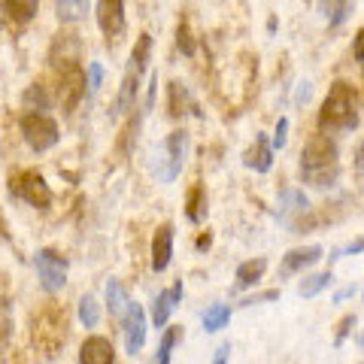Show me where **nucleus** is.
Here are the masks:
<instances>
[{
	"instance_id": "nucleus-16",
	"label": "nucleus",
	"mask_w": 364,
	"mask_h": 364,
	"mask_svg": "<svg viewBox=\"0 0 364 364\" xmlns=\"http://www.w3.org/2000/svg\"><path fill=\"white\" fill-rule=\"evenodd\" d=\"M167 97H170V116L182 119V116H200L198 100L191 97V91L182 82H170L167 85Z\"/></svg>"
},
{
	"instance_id": "nucleus-8",
	"label": "nucleus",
	"mask_w": 364,
	"mask_h": 364,
	"mask_svg": "<svg viewBox=\"0 0 364 364\" xmlns=\"http://www.w3.org/2000/svg\"><path fill=\"white\" fill-rule=\"evenodd\" d=\"M85 70L79 67L76 61H67L61 67V79H58V97H61V107L64 112H73L76 104L85 97Z\"/></svg>"
},
{
	"instance_id": "nucleus-21",
	"label": "nucleus",
	"mask_w": 364,
	"mask_h": 364,
	"mask_svg": "<svg viewBox=\"0 0 364 364\" xmlns=\"http://www.w3.org/2000/svg\"><path fill=\"white\" fill-rule=\"evenodd\" d=\"M55 13H58V21H64V25H73V21L85 18L88 0H55Z\"/></svg>"
},
{
	"instance_id": "nucleus-20",
	"label": "nucleus",
	"mask_w": 364,
	"mask_h": 364,
	"mask_svg": "<svg viewBox=\"0 0 364 364\" xmlns=\"http://www.w3.org/2000/svg\"><path fill=\"white\" fill-rule=\"evenodd\" d=\"M107 304H109V316L122 322V316L128 313V306H131L134 301L128 298V291H124V286H122L119 279H109V282H107Z\"/></svg>"
},
{
	"instance_id": "nucleus-36",
	"label": "nucleus",
	"mask_w": 364,
	"mask_h": 364,
	"mask_svg": "<svg viewBox=\"0 0 364 364\" xmlns=\"http://www.w3.org/2000/svg\"><path fill=\"white\" fill-rule=\"evenodd\" d=\"M352 55H355L358 64H364V28L355 33V40H352Z\"/></svg>"
},
{
	"instance_id": "nucleus-27",
	"label": "nucleus",
	"mask_w": 364,
	"mask_h": 364,
	"mask_svg": "<svg viewBox=\"0 0 364 364\" xmlns=\"http://www.w3.org/2000/svg\"><path fill=\"white\" fill-rule=\"evenodd\" d=\"M182 340V328L179 325H170L164 328L161 334V346H158V355H155V364H170V352H173V346Z\"/></svg>"
},
{
	"instance_id": "nucleus-32",
	"label": "nucleus",
	"mask_w": 364,
	"mask_h": 364,
	"mask_svg": "<svg viewBox=\"0 0 364 364\" xmlns=\"http://www.w3.org/2000/svg\"><path fill=\"white\" fill-rule=\"evenodd\" d=\"M9 334H13V318H9L6 304H0V352L6 349V343H9Z\"/></svg>"
},
{
	"instance_id": "nucleus-18",
	"label": "nucleus",
	"mask_w": 364,
	"mask_h": 364,
	"mask_svg": "<svg viewBox=\"0 0 364 364\" xmlns=\"http://www.w3.org/2000/svg\"><path fill=\"white\" fill-rule=\"evenodd\" d=\"M306 210H310V200H306V195L301 188H286L279 195V219L282 222L291 225L294 215H304Z\"/></svg>"
},
{
	"instance_id": "nucleus-25",
	"label": "nucleus",
	"mask_w": 364,
	"mask_h": 364,
	"mask_svg": "<svg viewBox=\"0 0 364 364\" xmlns=\"http://www.w3.org/2000/svg\"><path fill=\"white\" fill-rule=\"evenodd\" d=\"M318 13L328 18V25L337 28L349 16V0H318Z\"/></svg>"
},
{
	"instance_id": "nucleus-10",
	"label": "nucleus",
	"mask_w": 364,
	"mask_h": 364,
	"mask_svg": "<svg viewBox=\"0 0 364 364\" xmlns=\"http://www.w3.org/2000/svg\"><path fill=\"white\" fill-rule=\"evenodd\" d=\"M97 28L104 31L107 40H116L124 31V0H97Z\"/></svg>"
},
{
	"instance_id": "nucleus-2",
	"label": "nucleus",
	"mask_w": 364,
	"mask_h": 364,
	"mask_svg": "<svg viewBox=\"0 0 364 364\" xmlns=\"http://www.w3.org/2000/svg\"><path fill=\"white\" fill-rule=\"evenodd\" d=\"M358 124V95L349 82H334L318 109V128L325 134H343Z\"/></svg>"
},
{
	"instance_id": "nucleus-34",
	"label": "nucleus",
	"mask_w": 364,
	"mask_h": 364,
	"mask_svg": "<svg viewBox=\"0 0 364 364\" xmlns=\"http://www.w3.org/2000/svg\"><path fill=\"white\" fill-rule=\"evenodd\" d=\"M100 82H104V67H100L97 61L88 64V91H91V95L100 88Z\"/></svg>"
},
{
	"instance_id": "nucleus-38",
	"label": "nucleus",
	"mask_w": 364,
	"mask_h": 364,
	"mask_svg": "<svg viewBox=\"0 0 364 364\" xmlns=\"http://www.w3.org/2000/svg\"><path fill=\"white\" fill-rule=\"evenodd\" d=\"M355 325V316H346L343 322H340V331H337V343H343V337L349 334V328Z\"/></svg>"
},
{
	"instance_id": "nucleus-43",
	"label": "nucleus",
	"mask_w": 364,
	"mask_h": 364,
	"mask_svg": "<svg viewBox=\"0 0 364 364\" xmlns=\"http://www.w3.org/2000/svg\"><path fill=\"white\" fill-rule=\"evenodd\" d=\"M361 346H364V337H361Z\"/></svg>"
},
{
	"instance_id": "nucleus-31",
	"label": "nucleus",
	"mask_w": 364,
	"mask_h": 364,
	"mask_svg": "<svg viewBox=\"0 0 364 364\" xmlns=\"http://www.w3.org/2000/svg\"><path fill=\"white\" fill-rule=\"evenodd\" d=\"M176 46H179V52L182 55H195V40H191V31H188V21L182 18L179 21V28H176Z\"/></svg>"
},
{
	"instance_id": "nucleus-9",
	"label": "nucleus",
	"mask_w": 364,
	"mask_h": 364,
	"mask_svg": "<svg viewBox=\"0 0 364 364\" xmlns=\"http://www.w3.org/2000/svg\"><path fill=\"white\" fill-rule=\"evenodd\" d=\"M122 334H124V349L136 355L146 343V313L140 304H131L128 313L122 316Z\"/></svg>"
},
{
	"instance_id": "nucleus-6",
	"label": "nucleus",
	"mask_w": 364,
	"mask_h": 364,
	"mask_svg": "<svg viewBox=\"0 0 364 364\" xmlns=\"http://www.w3.org/2000/svg\"><path fill=\"white\" fill-rule=\"evenodd\" d=\"M9 191H13L16 198H21L25 203H31V207H37V210H46L52 203L49 182H46L43 173H37V170H21L16 179H9Z\"/></svg>"
},
{
	"instance_id": "nucleus-42",
	"label": "nucleus",
	"mask_w": 364,
	"mask_h": 364,
	"mask_svg": "<svg viewBox=\"0 0 364 364\" xmlns=\"http://www.w3.org/2000/svg\"><path fill=\"white\" fill-rule=\"evenodd\" d=\"M0 234H4V215H0Z\"/></svg>"
},
{
	"instance_id": "nucleus-11",
	"label": "nucleus",
	"mask_w": 364,
	"mask_h": 364,
	"mask_svg": "<svg viewBox=\"0 0 364 364\" xmlns=\"http://www.w3.org/2000/svg\"><path fill=\"white\" fill-rule=\"evenodd\" d=\"M173 258V225H161L152 237V270L164 273Z\"/></svg>"
},
{
	"instance_id": "nucleus-7",
	"label": "nucleus",
	"mask_w": 364,
	"mask_h": 364,
	"mask_svg": "<svg viewBox=\"0 0 364 364\" xmlns=\"http://www.w3.org/2000/svg\"><path fill=\"white\" fill-rule=\"evenodd\" d=\"M33 267H37V277H40V286L55 294L67 286V258L55 249H40L33 255Z\"/></svg>"
},
{
	"instance_id": "nucleus-28",
	"label": "nucleus",
	"mask_w": 364,
	"mask_h": 364,
	"mask_svg": "<svg viewBox=\"0 0 364 364\" xmlns=\"http://www.w3.org/2000/svg\"><path fill=\"white\" fill-rule=\"evenodd\" d=\"M79 322L85 328H95L100 322V304L95 294H82V298H79Z\"/></svg>"
},
{
	"instance_id": "nucleus-40",
	"label": "nucleus",
	"mask_w": 364,
	"mask_h": 364,
	"mask_svg": "<svg viewBox=\"0 0 364 364\" xmlns=\"http://www.w3.org/2000/svg\"><path fill=\"white\" fill-rule=\"evenodd\" d=\"M355 170H358V176H364V140H361L358 155H355Z\"/></svg>"
},
{
	"instance_id": "nucleus-22",
	"label": "nucleus",
	"mask_w": 364,
	"mask_h": 364,
	"mask_svg": "<svg viewBox=\"0 0 364 364\" xmlns=\"http://www.w3.org/2000/svg\"><path fill=\"white\" fill-rule=\"evenodd\" d=\"M186 215H188V222H195V225H200L203 219H207V191H203V186H195L188 191Z\"/></svg>"
},
{
	"instance_id": "nucleus-14",
	"label": "nucleus",
	"mask_w": 364,
	"mask_h": 364,
	"mask_svg": "<svg viewBox=\"0 0 364 364\" xmlns=\"http://www.w3.org/2000/svg\"><path fill=\"white\" fill-rule=\"evenodd\" d=\"M116 361V349L107 337H88L82 349H79V364H112Z\"/></svg>"
},
{
	"instance_id": "nucleus-1",
	"label": "nucleus",
	"mask_w": 364,
	"mask_h": 364,
	"mask_svg": "<svg viewBox=\"0 0 364 364\" xmlns=\"http://www.w3.org/2000/svg\"><path fill=\"white\" fill-rule=\"evenodd\" d=\"M340 176V152L328 134H313L301 152V179L310 188H331Z\"/></svg>"
},
{
	"instance_id": "nucleus-35",
	"label": "nucleus",
	"mask_w": 364,
	"mask_h": 364,
	"mask_svg": "<svg viewBox=\"0 0 364 364\" xmlns=\"http://www.w3.org/2000/svg\"><path fill=\"white\" fill-rule=\"evenodd\" d=\"M361 252H364V237L352 240V243L343 246V249H337V255H331V258H346V255H361Z\"/></svg>"
},
{
	"instance_id": "nucleus-23",
	"label": "nucleus",
	"mask_w": 364,
	"mask_h": 364,
	"mask_svg": "<svg viewBox=\"0 0 364 364\" xmlns=\"http://www.w3.org/2000/svg\"><path fill=\"white\" fill-rule=\"evenodd\" d=\"M4 6H6V13L13 21H18V25H28V21L37 16V9H40V0H4Z\"/></svg>"
},
{
	"instance_id": "nucleus-17",
	"label": "nucleus",
	"mask_w": 364,
	"mask_h": 364,
	"mask_svg": "<svg viewBox=\"0 0 364 364\" xmlns=\"http://www.w3.org/2000/svg\"><path fill=\"white\" fill-rule=\"evenodd\" d=\"M322 258V246H304V249H291V252L282 258V267L279 273L282 277H294V273L306 270L310 264H316V261Z\"/></svg>"
},
{
	"instance_id": "nucleus-29",
	"label": "nucleus",
	"mask_w": 364,
	"mask_h": 364,
	"mask_svg": "<svg viewBox=\"0 0 364 364\" xmlns=\"http://www.w3.org/2000/svg\"><path fill=\"white\" fill-rule=\"evenodd\" d=\"M149 55H152V37H149V33H140V40H136L134 52H131V61L140 67L143 73L149 70Z\"/></svg>"
},
{
	"instance_id": "nucleus-3",
	"label": "nucleus",
	"mask_w": 364,
	"mask_h": 364,
	"mask_svg": "<svg viewBox=\"0 0 364 364\" xmlns=\"http://www.w3.org/2000/svg\"><path fill=\"white\" fill-rule=\"evenodd\" d=\"M188 149H191V136H188L186 128L170 131L164 136L161 149H158V155H155V176H158V182H176V176L182 173V167H186Z\"/></svg>"
},
{
	"instance_id": "nucleus-37",
	"label": "nucleus",
	"mask_w": 364,
	"mask_h": 364,
	"mask_svg": "<svg viewBox=\"0 0 364 364\" xmlns=\"http://www.w3.org/2000/svg\"><path fill=\"white\" fill-rule=\"evenodd\" d=\"M279 298V291L273 289V291H264V294H255V298H249V301H243L246 306H252V304H261V301H277Z\"/></svg>"
},
{
	"instance_id": "nucleus-26",
	"label": "nucleus",
	"mask_w": 364,
	"mask_h": 364,
	"mask_svg": "<svg viewBox=\"0 0 364 364\" xmlns=\"http://www.w3.org/2000/svg\"><path fill=\"white\" fill-rule=\"evenodd\" d=\"M331 270H325V273H313V277H306L301 286H298V294L301 298H316L318 291H325L328 286H331Z\"/></svg>"
},
{
	"instance_id": "nucleus-4",
	"label": "nucleus",
	"mask_w": 364,
	"mask_h": 364,
	"mask_svg": "<svg viewBox=\"0 0 364 364\" xmlns=\"http://www.w3.org/2000/svg\"><path fill=\"white\" fill-rule=\"evenodd\" d=\"M67 340V316L58 306H46V310L33 318V343H37L46 355H52Z\"/></svg>"
},
{
	"instance_id": "nucleus-12",
	"label": "nucleus",
	"mask_w": 364,
	"mask_h": 364,
	"mask_svg": "<svg viewBox=\"0 0 364 364\" xmlns=\"http://www.w3.org/2000/svg\"><path fill=\"white\" fill-rule=\"evenodd\" d=\"M140 79H143V70L136 67L134 61L128 64L124 70V79H122V88H119V100H116V116H124L128 109H134L136 104V95H140Z\"/></svg>"
},
{
	"instance_id": "nucleus-41",
	"label": "nucleus",
	"mask_w": 364,
	"mask_h": 364,
	"mask_svg": "<svg viewBox=\"0 0 364 364\" xmlns=\"http://www.w3.org/2000/svg\"><path fill=\"white\" fill-rule=\"evenodd\" d=\"M352 294H355V286H349V289H343V291H340V294H337V304H340V301H346V298H352Z\"/></svg>"
},
{
	"instance_id": "nucleus-30",
	"label": "nucleus",
	"mask_w": 364,
	"mask_h": 364,
	"mask_svg": "<svg viewBox=\"0 0 364 364\" xmlns=\"http://www.w3.org/2000/svg\"><path fill=\"white\" fill-rule=\"evenodd\" d=\"M25 109H33V112L49 109V97H46L43 85H31V88L25 91Z\"/></svg>"
},
{
	"instance_id": "nucleus-15",
	"label": "nucleus",
	"mask_w": 364,
	"mask_h": 364,
	"mask_svg": "<svg viewBox=\"0 0 364 364\" xmlns=\"http://www.w3.org/2000/svg\"><path fill=\"white\" fill-rule=\"evenodd\" d=\"M182 301V279L179 282H173L167 291H161L155 298V304H152V322H155V328H167V322H170V313L176 310V304Z\"/></svg>"
},
{
	"instance_id": "nucleus-33",
	"label": "nucleus",
	"mask_w": 364,
	"mask_h": 364,
	"mask_svg": "<svg viewBox=\"0 0 364 364\" xmlns=\"http://www.w3.org/2000/svg\"><path fill=\"white\" fill-rule=\"evenodd\" d=\"M286 140H289V119H279V122H277V131H273L270 146H273V149H282V146H286Z\"/></svg>"
},
{
	"instance_id": "nucleus-19",
	"label": "nucleus",
	"mask_w": 364,
	"mask_h": 364,
	"mask_svg": "<svg viewBox=\"0 0 364 364\" xmlns=\"http://www.w3.org/2000/svg\"><path fill=\"white\" fill-rule=\"evenodd\" d=\"M267 270V261L264 258H249L243 261L240 267H237V289H252L261 282V277H264Z\"/></svg>"
},
{
	"instance_id": "nucleus-24",
	"label": "nucleus",
	"mask_w": 364,
	"mask_h": 364,
	"mask_svg": "<svg viewBox=\"0 0 364 364\" xmlns=\"http://www.w3.org/2000/svg\"><path fill=\"white\" fill-rule=\"evenodd\" d=\"M228 322H231V306H228V304H213L210 310L203 313V331H207V334L222 331Z\"/></svg>"
},
{
	"instance_id": "nucleus-5",
	"label": "nucleus",
	"mask_w": 364,
	"mask_h": 364,
	"mask_svg": "<svg viewBox=\"0 0 364 364\" xmlns=\"http://www.w3.org/2000/svg\"><path fill=\"white\" fill-rule=\"evenodd\" d=\"M21 136H25V143L33 152H49L52 146H58L61 131L58 122L46 116V112H25L21 116Z\"/></svg>"
},
{
	"instance_id": "nucleus-39",
	"label": "nucleus",
	"mask_w": 364,
	"mask_h": 364,
	"mask_svg": "<svg viewBox=\"0 0 364 364\" xmlns=\"http://www.w3.org/2000/svg\"><path fill=\"white\" fill-rule=\"evenodd\" d=\"M228 355H231V343H222L219 349H215L213 364H228Z\"/></svg>"
},
{
	"instance_id": "nucleus-13",
	"label": "nucleus",
	"mask_w": 364,
	"mask_h": 364,
	"mask_svg": "<svg viewBox=\"0 0 364 364\" xmlns=\"http://www.w3.org/2000/svg\"><path fill=\"white\" fill-rule=\"evenodd\" d=\"M243 164L249 170H255V173H267V170L273 167V146H270V140L264 134H255V143L246 149Z\"/></svg>"
}]
</instances>
